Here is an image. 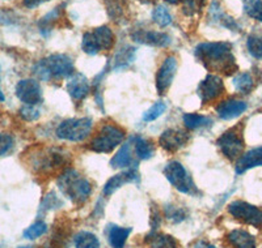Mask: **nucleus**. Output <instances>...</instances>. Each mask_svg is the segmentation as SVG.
<instances>
[{
    "label": "nucleus",
    "mask_w": 262,
    "mask_h": 248,
    "mask_svg": "<svg viewBox=\"0 0 262 248\" xmlns=\"http://www.w3.org/2000/svg\"><path fill=\"white\" fill-rule=\"evenodd\" d=\"M125 139V131L114 124H104L90 142V148L96 153H111Z\"/></svg>",
    "instance_id": "6"
},
{
    "label": "nucleus",
    "mask_w": 262,
    "mask_h": 248,
    "mask_svg": "<svg viewBox=\"0 0 262 248\" xmlns=\"http://www.w3.org/2000/svg\"><path fill=\"white\" fill-rule=\"evenodd\" d=\"M58 187L66 197L75 204H83L92 193V184L74 168H67L57 180Z\"/></svg>",
    "instance_id": "3"
},
{
    "label": "nucleus",
    "mask_w": 262,
    "mask_h": 248,
    "mask_svg": "<svg viewBox=\"0 0 262 248\" xmlns=\"http://www.w3.org/2000/svg\"><path fill=\"white\" fill-rule=\"evenodd\" d=\"M74 242L76 248H100L97 236L90 231H80L75 235Z\"/></svg>",
    "instance_id": "28"
},
{
    "label": "nucleus",
    "mask_w": 262,
    "mask_h": 248,
    "mask_svg": "<svg viewBox=\"0 0 262 248\" xmlns=\"http://www.w3.org/2000/svg\"><path fill=\"white\" fill-rule=\"evenodd\" d=\"M233 86L237 92L243 93V94H248L253 90L254 88V81L252 75L248 73V72H243V73H238L237 76H235L232 81Z\"/></svg>",
    "instance_id": "27"
},
{
    "label": "nucleus",
    "mask_w": 262,
    "mask_h": 248,
    "mask_svg": "<svg viewBox=\"0 0 262 248\" xmlns=\"http://www.w3.org/2000/svg\"><path fill=\"white\" fill-rule=\"evenodd\" d=\"M152 218H151V225H152V231H156L159 225L161 224V217H160V213L158 210H154L152 212Z\"/></svg>",
    "instance_id": "41"
},
{
    "label": "nucleus",
    "mask_w": 262,
    "mask_h": 248,
    "mask_svg": "<svg viewBox=\"0 0 262 248\" xmlns=\"http://www.w3.org/2000/svg\"><path fill=\"white\" fill-rule=\"evenodd\" d=\"M130 233V228H121V226H116V225H111L106 230L107 239H109V243L113 248L125 247L126 240H127Z\"/></svg>",
    "instance_id": "24"
},
{
    "label": "nucleus",
    "mask_w": 262,
    "mask_h": 248,
    "mask_svg": "<svg viewBox=\"0 0 262 248\" xmlns=\"http://www.w3.org/2000/svg\"><path fill=\"white\" fill-rule=\"evenodd\" d=\"M114 33L111 28L98 27L92 32L84 33L81 48L88 55H97L101 51L111 50L114 46Z\"/></svg>",
    "instance_id": "5"
},
{
    "label": "nucleus",
    "mask_w": 262,
    "mask_h": 248,
    "mask_svg": "<svg viewBox=\"0 0 262 248\" xmlns=\"http://www.w3.org/2000/svg\"><path fill=\"white\" fill-rule=\"evenodd\" d=\"M105 6H106V12L114 21L122 17L123 12H125L122 0H105Z\"/></svg>",
    "instance_id": "33"
},
{
    "label": "nucleus",
    "mask_w": 262,
    "mask_h": 248,
    "mask_svg": "<svg viewBox=\"0 0 262 248\" xmlns=\"http://www.w3.org/2000/svg\"><path fill=\"white\" fill-rule=\"evenodd\" d=\"M248 51L256 59H262V34H252L247 42Z\"/></svg>",
    "instance_id": "31"
},
{
    "label": "nucleus",
    "mask_w": 262,
    "mask_h": 248,
    "mask_svg": "<svg viewBox=\"0 0 262 248\" xmlns=\"http://www.w3.org/2000/svg\"><path fill=\"white\" fill-rule=\"evenodd\" d=\"M193 248H215V247L212 244H210V243L205 242V240H200V242H196L195 244H194Z\"/></svg>",
    "instance_id": "43"
},
{
    "label": "nucleus",
    "mask_w": 262,
    "mask_h": 248,
    "mask_svg": "<svg viewBox=\"0 0 262 248\" xmlns=\"http://www.w3.org/2000/svg\"><path fill=\"white\" fill-rule=\"evenodd\" d=\"M46 2H49V0H24V6L27 8H37V7L46 3Z\"/></svg>",
    "instance_id": "42"
},
{
    "label": "nucleus",
    "mask_w": 262,
    "mask_h": 248,
    "mask_svg": "<svg viewBox=\"0 0 262 248\" xmlns=\"http://www.w3.org/2000/svg\"><path fill=\"white\" fill-rule=\"evenodd\" d=\"M133 145L139 160H149L155 153L154 145L143 137H133Z\"/></svg>",
    "instance_id": "26"
},
{
    "label": "nucleus",
    "mask_w": 262,
    "mask_h": 248,
    "mask_svg": "<svg viewBox=\"0 0 262 248\" xmlns=\"http://www.w3.org/2000/svg\"><path fill=\"white\" fill-rule=\"evenodd\" d=\"M33 72L42 81H50L53 79H66L75 73L74 62L69 55L64 54H54L45 59L39 60Z\"/></svg>",
    "instance_id": "2"
},
{
    "label": "nucleus",
    "mask_w": 262,
    "mask_h": 248,
    "mask_svg": "<svg viewBox=\"0 0 262 248\" xmlns=\"http://www.w3.org/2000/svg\"><path fill=\"white\" fill-rule=\"evenodd\" d=\"M247 109L248 105L244 101L227 100L221 102V105L216 107V114L219 115V118L224 119V120H231V119L237 118L242 114H244Z\"/></svg>",
    "instance_id": "18"
},
{
    "label": "nucleus",
    "mask_w": 262,
    "mask_h": 248,
    "mask_svg": "<svg viewBox=\"0 0 262 248\" xmlns=\"http://www.w3.org/2000/svg\"><path fill=\"white\" fill-rule=\"evenodd\" d=\"M39 115H41V111L37 109V106H33V105H25L20 110V116L27 121L37 120Z\"/></svg>",
    "instance_id": "38"
},
{
    "label": "nucleus",
    "mask_w": 262,
    "mask_h": 248,
    "mask_svg": "<svg viewBox=\"0 0 262 248\" xmlns=\"http://www.w3.org/2000/svg\"><path fill=\"white\" fill-rule=\"evenodd\" d=\"M137 182H139V172L137 171V167H130L127 171L119 172V174L114 175L107 180L104 189H102V193H104V196H111L125 184L137 183Z\"/></svg>",
    "instance_id": "16"
},
{
    "label": "nucleus",
    "mask_w": 262,
    "mask_h": 248,
    "mask_svg": "<svg viewBox=\"0 0 262 248\" xmlns=\"http://www.w3.org/2000/svg\"><path fill=\"white\" fill-rule=\"evenodd\" d=\"M28 162L34 171H53L67 162V156L59 149L41 148L29 154Z\"/></svg>",
    "instance_id": "4"
},
{
    "label": "nucleus",
    "mask_w": 262,
    "mask_h": 248,
    "mask_svg": "<svg viewBox=\"0 0 262 248\" xmlns=\"http://www.w3.org/2000/svg\"><path fill=\"white\" fill-rule=\"evenodd\" d=\"M62 205V201L58 199V196L54 192H50L49 195L45 196V200L41 205V210H50V209H57L58 207Z\"/></svg>",
    "instance_id": "39"
},
{
    "label": "nucleus",
    "mask_w": 262,
    "mask_h": 248,
    "mask_svg": "<svg viewBox=\"0 0 262 248\" xmlns=\"http://www.w3.org/2000/svg\"><path fill=\"white\" fill-rule=\"evenodd\" d=\"M4 101V94L3 92H2V89H0V102H3Z\"/></svg>",
    "instance_id": "46"
},
{
    "label": "nucleus",
    "mask_w": 262,
    "mask_h": 248,
    "mask_svg": "<svg viewBox=\"0 0 262 248\" xmlns=\"http://www.w3.org/2000/svg\"><path fill=\"white\" fill-rule=\"evenodd\" d=\"M164 175L168 179V182L180 192L186 193V195H196L198 193V188L194 183L193 178L190 177L188 170L179 161H172V162L168 163L164 168Z\"/></svg>",
    "instance_id": "7"
},
{
    "label": "nucleus",
    "mask_w": 262,
    "mask_h": 248,
    "mask_svg": "<svg viewBox=\"0 0 262 248\" xmlns=\"http://www.w3.org/2000/svg\"><path fill=\"white\" fill-rule=\"evenodd\" d=\"M165 110H167V106H165V104H164V102H161V101H159V102H156V104L154 105L151 109L147 110V111L144 112L143 120L144 121L156 120V119L160 118V116L163 115Z\"/></svg>",
    "instance_id": "37"
},
{
    "label": "nucleus",
    "mask_w": 262,
    "mask_h": 248,
    "mask_svg": "<svg viewBox=\"0 0 262 248\" xmlns=\"http://www.w3.org/2000/svg\"><path fill=\"white\" fill-rule=\"evenodd\" d=\"M138 2H140V3H143V4L155 3V0H138Z\"/></svg>",
    "instance_id": "44"
},
{
    "label": "nucleus",
    "mask_w": 262,
    "mask_h": 248,
    "mask_svg": "<svg viewBox=\"0 0 262 248\" xmlns=\"http://www.w3.org/2000/svg\"><path fill=\"white\" fill-rule=\"evenodd\" d=\"M258 166H262V146L250 149L238 158L235 166L236 174H244L250 168L258 167Z\"/></svg>",
    "instance_id": "19"
},
{
    "label": "nucleus",
    "mask_w": 262,
    "mask_h": 248,
    "mask_svg": "<svg viewBox=\"0 0 262 248\" xmlns=\"http://www.w3.org/2000/svg\"><path fill=\"white\" fill-rule=\"evenodd\" d=\"M228 213L237 221L254 226L262 228V209L258 207L249 204L247 201H233L228 205Z\"/></svg>",
    "instance_id": "10"
},
{
    "label": "nucleus",
    "mask_w": 262,
    "mask_h": 248,
    "mask_svg": "<svg viewBox=\"0 0 262 248\" xmlns=\"http://www.w3.org/2000/svg\"><path fill=\"white\" fill-rule=\"evenodd\" d=\"M46 230H48V226H46L45 222L38 221L36 222V224H33L32 226H29V228L24 231V236L27 239L30 240L37 239V238L43 235V234L46 233Z\"/></svg>",
    "instance_id": "35"
},
{
    "label": "nucleus",
    "mask_w": 262,
    "mask_h": 248,
    "mask_svg": "<svg viewBox=\"0 0 262 248\" xmlns=\"http://www.w3.org/2000/svg\"><path fill=\"white\" fill-rule=\"evenodd\" d=\"M165 2H168L169 4H177L180 2V0H165Z\"/></svg>",
    "instance_id": "45"
},
{
    "label": "nucleus",
    "mask_w": 262,
    "mask_h": 248,
    "mask_svg": "<svg viewBox=\"0 0 262 248\" xmlns=\"http://www.w3.org/2000/svg\"><path fill=\"white\" fill-rule=\"evenodd\" d=\"M146 243L149 248H179V242L173 236L156 231L146 236Z\"/></svg>",
    "instance_id": "21"
},
{
    "label": "nucleus",
    "mask_w": 262,
    "mask_h": 248,
    "mask_svg": "<svg viewBox=\"0 0 262 248\" xmlns=\"http://www.w3.org/2000/svg\"><path fill=\"white\" fill-rule=\"evenodd\" d=\"M216 145L222 151L223 156L227 157L228 160H236V158L238 160L243 156V152L245 148L242 131L238 128H232V130L227 131L217 139Z\"/></svg>",
    "instance_id": "9"
},
{
    "label": "nucleus",
    "mask_w": 262,
    "mask_h": 248,
    "mask_svg": "<svg viewBox=\"0 0 262 248\" xmlns=\"http://www.w3.org/2000/svg\"><path fill=\"white\" fill-rule=\"evenodd\" d=\"M196 58L211 72L232 75L237 71L232 44L229 42H205L195 48Z\"/></svg>",
    "instance_id": "1"
},
{
    "label": "nucleus",
    "mask_w": 262,
    "mask_h": 248,
    "mask_svg": "<svg viewBox=\"0 0 262 248\" xmlns=\"http://www.w3.org/2000/svg\"><path fill=\"white\" fill-rule=\"evenodd\" d=\"M131 146H133V137H131L130 142H126L125 145L121 146L116 156L112 158L111 166L113 168H125L130 167V166H135L133 162V156H131Z\"/></svg>",
    "instance_id": "23"
},
{
    "label": "nucleus",
    "mask_w": 262,
    "mask_h": 248,
    "mask_svg": "<svg viewBox=\"0 0 262 248\" xmlns=\"http://www.w3.org/2000/svg\"><path fill=\"white\" fill-rule=\"evenodd\" d=\"M176 56H168L160 65L158 73H156V90L160 95H164L169 90L170 85L173 83V79L177 72Z\"/></svg>",
    "instance_id": "11"
},
{
    "label": "nucleus",
    "mask_w": 262,
    "mask_h": 248,
    "mask_svg": "<svg viewBox=\"0 0 262 248\" xmlns=\"http://www.w3.org/2000/svg\"><path fill=\"white\" fill-rule=\"evenodd\" d=\"M16 95L24 105L37 106L42 102V89L38 81L25 79L16 85Z\"/></svg>",
    "instance_id": "13"
},
{
    "label": "nucleus",
    "mask_w": 262,
    "mask_h": 248,
    "mask_svg": "<svg viewBox=\"0 0 262 248\" xmlns=\"http://www.w3.org/2000/svg\"><path fill=\"white\" fill-rule=\"evenodd\" d=\"M227 240L233 248H256V239L248 231L236 229L228 233Z\"/></svg>",
    "instance_id": "20"
},
{
    "label": "nucleus",
    "mask_w": 262,
    "mask_h": 248,
    "mask_svg": "<svg viewBox=\"0 0 262 248\" xmlns=\"http://www.w3.org/2000/svg\"><path fill=\"white\" fill-rule=\"evenodd\" d=\"M13 146V139L11 135L7 133H0V157L8 153Z\"/></svg>",
    "instance_id": "40"
},
{
    "label": "nucleus",
    "mask_w": 262,
    "mask_h": 248,
    "mask_svg": "<svg viewBox=\"0 0 262 248\" xmlns=\"http://www.w3.org/2000/svg\"><path fill=\"white\" fill-rule=\"evenodd\" d=\"M92 131V120L90 118L67 119L59 124L57 136L67 141L79 142L85 140Z\"/></svg>",
    "instance_id": "8"
},
{
    "label": "nucleus",
    "mask_w": 262,
    "mask_h": 248,
    "mask_svg": "<svg viewBox=\"0 0 262 248\" xmlns=\"http://www.w3.org/2000/svg\"><path fill=\"white\" fill-rule=\"evenodd\" d=\"M21 248H30V247H21Z\"/></svg>",
    "instance_id": "47"
},
{
    "label": "nucleus",
    "mask_w": 262,
    "mask_h": 248,
    "mask_svg": "<svg viewBox=\"0 0 262 248\" xmlns=\"http://www.w3.org/2000/svg\"><path fill=\"white\" fill-rule=\"evenodd\" d=\"M189 139H190V136H189L188 132L172 128V130H167L161 133L160 137H159V144L163 149L173 153V152L184 148L185 145L188 144Z\"/></svg>",
    "instance_id": "14"
},
{
    "label": "nucleus",
    "mask_w": 262,
    "mask_h": 248,
    "mask_svg": "<svg viewBox=\"0 0 262 248\" xmlns=\"http://www.w3.org/2000/svg\"><path fill=\"white\" fill-rule=\"evenodd\" d=\"M212 123V120L207 116L200 115V114H195V112H189V114H185L184 115V124L185 127L189 128V130H196V128L201 127H207Z\"/></svg>",
    "instance_id": "29"
},
{
    "label": "nucleus",
    "mask_w": 262,
    "mask_h": 248,
    "mask_svg": "<svg viewBox=\"0 0 262 248\" xmlns=\"http://www.w3.org/2000/svg\"><path fill=\"white\" fill-rule=\"evenodd\" d=\"M66 89L71 98L76 102L83 101L91 92V84L83 73L75 72L66 84Z\"/></svg>",
    "instance_id": "17"
},
{
    "label": "nucleus",
    "mask_w": 262,
    "mask_h": 248,
    "mask_svg": "<svg viewBox=\"0 0 262 248\" xmlns=\"http://www.w3.org/2000/svg\"><path fill=\"white\" fill-rule=\"evenodd\" d=\"M135 50L134 47H131V46H123L118 53L116 54L113 59V69H121V68H126L131 63L134 62L135 59Z\"/></svg>",
    "instance_id": "25"
},
{
    "label": "nucleus",
    "mask_w": 262,
    "mask_h": 248,
    "mask_svg": "<svg viewBox=\"0 0 262 248\" xmlns=\"http://www.w3.org/2000/svg\"><path fill=\"white\" fill-rule=\"evenodd\" d=\"M152 20L160 28H165L172 24V15L167 9V7L158 6L152 12Z\"/></svg>",
    "instance_id": "30"
},
{
    "label": "nucleus",
    "mask_w": 262,
    "mask_h": 248,
    "mask_svg": "<svg viewBox=\"0 0 262 248\" xmlns=\"http://www.w3.org/2000/svg\"><path fill=\"white\" fill-rule=\"evenodd\" d=\"M165 217H167L169 221L174 222V224H179L186 219L188 217V212L181 207H173V205H168L165 208Z\"/></svg>",
    "instance_id": "34"
},
{
    "label": "nucleus",
    "mask_w": 262,
    "mask_h": 248,
    "mask_svg": "<svg viewBox=\"0 0 262 248\" xmlns=\"http://www.w3.org/2000/svg\"><path fill=\"white\" fill-rule=\"evenodd\" d=\"M131 38L138 43L155 46V47H167L168 44H170V37L167 33L155 32V30H135L131 34Z\"/></svg>",
    "instance_id": "15"
},
{
    "label": "nucleus",
    "mask_w": 262,
    "mask_h": 248,
    "mask_svg": "<svg viewBox=\"0 0 262 248\" xmlns=\"http://www.w3.org/2000/svg\"><path fill=\"white\" fill-rule=\"evenodd\" d=\"M224 93V84L221 77L216 75H207L205 80L201 81L198 86V95L203 105L211 104L212 101L221 97Z\"/></svg>",
    "instance_id": "12"
},
{
    "label": "nucleus",
    "mask_w": 262,
    "mask_h": 248,
    "mask_svg": "<svg viewBox=\"0 0 262 248\" xmlns=\"http://www.w3.org/2000/svg\"><path fill=\"white\" fill-rule=\"evenodd\" d=\"M182 11L186 16H194L195 13H200L202 11V7L205 4V0H181Z\"/></svg>",
    "instance_id": "36"
},
{
    "label": "nucleus",
    "mask_w": 262,
    "mask_h": 248,
    "mask_svg": "<svg viewBox=\"0 0 262 248\" xmlns=\"http://www.w3.org/2000/svg\"><path fill=\"white\" fill-rule=\"evenodd\" d=\"M244 11L249 17L262 22V0H247Z\"/></svg>",
    "instance_id": "32"
},
{
    "label": "nucleus",
    "mask_w": 262,
    "mask_h": 248,
    "mask_svg": "<svg viewBox=\"0 0 262 248\" xmlns=\"http://www.w3.org/2000/svg\"><path fill=\"white\" fill-rule=\"evenodd\" d=\"M209 16H210V20H211L212 22H219L222 27L227 28V29H229V30H237L238 29L235 18H232L231 16L226 15V13L223 12V9L221 8V4L217 3V2H214V3L211 4Z\"/></svg>",
    "instance_id": "22"
}]
</instances>
